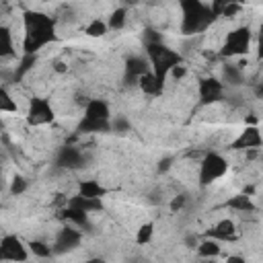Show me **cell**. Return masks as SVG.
<instances>
[{"mask_svg":"<svg viewBox=\"0 0 263 263\" xmlns=\"http://www.w3.org/2000/svg\"><path fill=\"white\" fill-rule=\"evenodd\" d=\"M127 18H129V10L125 6H115L109 16H107V25H109V31H121L125 25H127Z\"/></svg>","mask_w":263,"mask_h":263,"instance_id":"cell-20","label":"cell"},{"mask_svg":"<svg viewBox=\"0 0 263 263\" xmlns=\"http://www.w3.org/2000/svg\"><path fill=\"white\" fill-rule=\"evenodd\" d=\"M154 232H156V226H154L152 220L142 222V224L138 226V230H136V236H134L136 245H138V247H146V245H150L152 238H154Z\"/></svg>","mask_w":263,"mask_h":263,"instance_id":"cell-24","label":"cell"},{"mask_svg":"<svg viewBox=\"0 0 263 263\" xmlns=\"http://www.w3.org/2000/svg\"><path fill=\"white\" fill-rule=\"evenodd\" d=\"M199 263H224V261H220V257H218V259H201Z\"/></svg>","mask_w":263,"mask_h":263,"instance_id":"cell-31","label":"cell"},{"mask_svg":"<svg viewBox=\"0 0 263 263\" xmlns=\"http://www.w3.org/2000/svg\"><path fill=\"white\" fill-rule=\"evenodd\" d=\"M228 168H230V162L222 152H218V150L205 152L197 164V185L199 187L214 185L228 173Z\"/></svg>","mask_w":263,"mask_h":263,"instance_id":"cell-6","label":"cell"},{"mask_svg":"<svg viewBox=\"0 0 263 263\" xmlns=\"http://www.w3.org/2000/svg\"><path fill=\"white\" fill-rule=\"evenodd\" d=\"M29 242H25L18 234H4L0 240V259L2 263H27L31 259Z\"/></svg>","mask_w":263,"mask_h":263,"instance_id":"cell-8","label":"cell"},{"mask_svg":"<svg viewBox=\"0 0 263 263\" xmlns=\"http://www.w3.org/2000/svg\"><path fill=\"white\" fill-rule=\"evenodd\" d=\"M82 245V230L74 224H64L51 238V247L55 255L72 253Z\"/></svg>","mask_w":263,"mask_h":263,"instance_id":"cell-10","label":"cell"},{"mask_svg":"<svg viewBox=\"0 0 263 263\" xmlns=\"http://www.w3.org/2000/svg\"><path fill=\"white\" fill-rule=\"evenodd\" d=\"M16 55V33L12 29V25L2 23L0 25V58L8 60Z\"/></svg>","mask_w":263,"mask_h":263,"instance_id":"cell-15","label":"cell"},{"mask_svg":"<svg viewBox=\"0 0 263 263\" xmlns=\"http://www.w3.org/2000/svg\"><path fill=\"white\" fill-rule=\"evenodd\" d=\"M253 92L257 99H263V78H259L255 84H253Z\"/></svg>","mask_w":263,"mask_h":263,"instance_id":"cell-29","label":"cell"},{"mask_svg":"<svg viewBox=\"0 0 263 263\" xmlns=\"http://www.w3.org/2000/svg\"><path fill=\"white\" fill-rule=\"evenodd\" d=\"M185 205H187V195H183V193L175 195V197L171 199V203H168V208H171V212H173V214L181 212V210H183Z\"/></svg>","mask_w":263,"mask_h":263,"instance_id":"cell-26","label":"cell"},{"mask_svg":"<svg viewBox=\"0 0 263 263\" xmlns=\"http://www.w3.org/2000/svg\"><path fill=\"white\" fill-rule=\"evenodd\" d=\"M58 41V18L41 10H25L21 14V49L23 55H37L43 47Z\"/></svg>","mask_w":263,"mask_h":263,"instance_id":"cell-1","label":"cell"},{"mask_svg":"<svg viewBox=\"0 0 263 263\" xmlns=\"http://www.w3.org/2000/svg\"><path fill=\"white\" fill-rule=\"evenodd\" d=\"M263 148V134L259 125H245L234 140L228 142V150L232 152H255Z\"/></svg>","mask_w":263,"mask_h":263,"instance_id":"cell-11","label":"cell"},{"mask_svg":"<svg viewBox=\"0 0 263 263\" xmlns=\"http://www.w3.org/2000/svg\"><path fill=\"white\" fill-rule=\"evenodd\" d=\"M179 8H181L179 29H181V35H185V37L201 35L218 18L212 10V4H203V2H197V0H185V2L179 4Z\"/></svg>","mask_w":263,"mask_h":263,"instance_id":"cell-2","label":"cell"},{"mask_svg":"<svg viewBox=\"0 0 263 263\" xmlns=\"http://www.w3.org/2000/svg\"><path fill=\"white\" fill-rule=\"evenodd\" d=\"M138 88L146 97H160L164 92V80H160L154 72H148L138 80Z\"/></svg>","mask_w":263,"mask_h":263,"instance_id":"cell-17","label":"cell"},{"mask_svg":"<svg viewBox=\"0 0 263 263\" xmlns=\"http://www.w3.org/2000/svg\"><path fill=\"white\" fill-rule=\"evenodd\" d=\"M82 31H84L86 37H95V39H99V37H105V35L109 33V25H107L105 18H101V16H92V18L82 27Z\"/></svg>","mask_w":263,"mask_h":263,"instance_id":"cell-21","label":"cell"},{"mask_svg":"<svg viewBox=\"0 0 263 263\" xmlns=\"http://www.w3.org/2000/svg\"><path fill=\"white\" fill-rule=\"evenodd\" d=\"M109 193V189L103 185V183H99V181H95V179H82L80 183H78V193L76 195H80V197H84V199H103L105 195Z\"/></svg>","mask_w":263,"mask_h":263,"instance_id":"cell-16","label":"cell"},{"mask_svg":"<svg viewBox=\"0 0 263 263\" xmlns=\"http://www.w3.org/2000/svg\"><path fill=\"white\" fill-rule=\"evenodd\" d=\"M226 208L232 210V212H238V214H253L257 210V203L253 201V195L249 193H236L232 195L228 201H226Z\"/></svg>","mask_w":263,"mask_h":263,"instance_id":"cell-18","label":"cell"},{"mask_svg":"<svg viewBox=\"0 0 263 263\" xmlns=\"http://www.w3.org/2000/svg\"><path fill=\"white\" fill-rule=\"evenodd\" d=\"M255 47H257V60H263V21L259 23L255 33Z\"/></svg>","mask_w":263,"mask_h":263,"instance_id":"cell-27","label":"cell"},{"mask_svg":"<svg viewBox=\"0 0 263 263\" xmlns=\"http://www.w3.org/2000/svg\"><path fill=\"white\" fill-rule=\"evenodd\" d=\"M195 253L199 259H218L222 255V242L203 236L197 245H195Z\"/></svg>","mask_w":263,"mask_h":263,"instance_id":"cell-19","label":"cell"},{"mask_svg":"<svg viewBox=\"0 0 263 263\" xmlns=\"http://www.w3.org/2000/svg\"><path fill=\"white\" fill-rule=\"evenodd\" d=\"M205 236L208 238H214L218 242H228V240H234L238 236V228H236V222L232 218H220L216 220L208 230H205Z\"/></svg>","mask_w":263,"mask_h":263,"instance_id":"cell-13","label":"cell"},{"mask_svg":"<svg viewBox=\"0 0 263 263\" xmlns=\"http://www.w3.org/2000/svg\"><path fill=\"white\" fill-rule=\"evenodd\" d=\"M55 119V107L45 97H31L25 107V121L29 127H43Z\"/></svg>","mask_w":263,"mask_h":263,"instance_id":"cell-7","label":"cell"},{"mask_svg":"<svg viewBox=\"0 0 263 263\" xmlns=\"http://www.w3.org/2000/svg\"><path fill=\"white\" fill-rule=\"evenodd\" d=\"M224 263H247V259L242 255H238V253H232V255H228L224 259Z\"/></svg>","mask_w":263,"mask_h":263,"instance_id":"cell-28","label":"cell"},{"mask_svg":"<svg viewBox=\"0 0 263 263\" xmlns=\"http://www.w3.org/2000/svg\"><path fill=\"white\" fill-rule=\"evenodd\" d=\"M84 162L86 156L78 146H62L55 156V164L62 168H80Z\"/></svg>","mask_w":263,"mask_h":263,"instance_id":"cell-14","label":"cell"},{"mask_svg":"<svg viewBox=\"0 0 263 263\" xmlns=\"http://www.w3.org/2000/svg\"><path fill=\"white\" fill-rule=\"evenodd\" d=\"M27 187H29V181H27L21 173H14V177L10 179V187H8L10 195H12V197H18V195H23V193L27 191Z\"/></svg>","mask_w":263,"mask_h":263,"instance_id":"cell-25","label":"cell"},{"mask_svg":"<svg viewBox=\"0 0 263 263\" xmlns=\"http://www.w3.org/2000/svg\"><path fill=\"white\" fill-rule=\"evenodd\" d=\"M29 251H31V255L37 257V259H49V257L55 255L51 242H47V240H43V238H31V240H29Z\"/></svg>","mask_w":263,"mask_h":263,"instance_id":"cell-22","label":"cell"},{"mask_svg":"<svg viewBox=\"0 0 263 263\" xmlns=\"http://www.w3.org/2000/svg\"><path fill=\"white\" fill-rule=\"evenodd\" d=\"M255 43V33L249 25H238V27H232L224 37H222V43H220V58L222 60H238L242 55H247L251 51V45Z\"/></svg>","mask_w":263,"mask_h":263,"instance_id":"cell-4","label":"cell"},{"mask_svg":"<svg viewBox=\"0 0 263 263\" xmlns=\"http://www.w3.org/2000/svg\"><path fill=\"white\" fill-rule=\"evenodd\" d=\"M82 263H107L103 257H88V259H84Z\"/></svg>","mask_w":263,"mask_h":263,"instance_id":"cell-30","label":"cell"},{"mask_svg":"<svg viewBox=\"0 0 263 263\" xmlns=\"http://www.w3.org/2000/svg\"><path fill=\"white\" fill-rule=\"evenodd\" d=\"M226 92L228 88L222 84L218 76H203L197 80V103L201 107H210V105L224 101Z\"/></svg>","mask_w":263,"mask_h":263,"instance_id":"cell-9","label":"cell"},{"mask_svg":"<svg viewBox=\"0 0 263 263\" xmlns=\"http://www.w3.org/2000/svg\"><path fill=\"white\" fill-rule=\"evenodd\" d=\"M113 129V113L105 99H90L80 115L76 134H105Z\"/></svg>","mask_w":263,"mask_h":263,"instance_id":"cell-3","label":"cell"},{"mask_svg":"<svg viewBox=\"0 0 263 263\" xmlns=\"http://www.w3.org/2000/svg\"><path fill=\"white\" fill-rule=\"evenodd\" d=\"M148 72H152V68H150V60H148L146 53H134V55H129L125 60L123 78H125L127 84H136L138 86V80Z\"/></svg>","mask_w":263,"mask_h":263,"instance_id":"cell-12","label":"cell"},{"mask_svg":"<svg viewBox=\"0 0 263 263\" xmlns=\"http://www.w3.org/2000/svg\"><path fill=\"white\" fill-rule=\"evenodd\" d=\"M144 53H146L148 60H150V68H152V72H154L160 80H164V82L168 80V74L173 72V68H177L179 64H183V53L177 51L175 47L166 45L164 41L146 45Z\"/></svg>","mask_w":263,"mask_h":263,"instance_id":"cell-5","label":"cell"},{"mask_svg":"<svg viewBox=\"0 0 263 263\" xmlns=\"http://www.w3.org/2000/svg\"><path fill=\"white\" fill-rule=\"evenodd\" d=\"M0 111L2 113H18V103L16 97L12 95V90L8 88V84H2L0 88Z\"/></svg>","mask_w":263,"mask_h":263,"instance_id":"cell-23","label":"cell"}]
</instances>
